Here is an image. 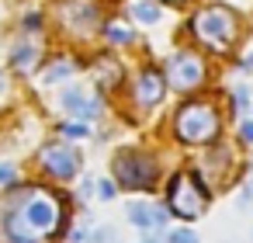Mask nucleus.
<instances>
[{"mask_svg": "<svg viewBox=\"0 0 253 243\" xmlns=\"http://www.w3.org/2000/svg\"><path fill=\"white\" fill-rule=\"evenodd\" d=\"M173 129L184 143H211L218 136V111L208 101H187L177 111Z\"/></svg>", "mask_w": 253, "mask_h": 243, "instance_id": "f03ea898", "label": "nucleus"}, {"mask_svg": "<svg viewBox=\"0 0 253 243\" xmlns=\"http://www.w3.org/2000/svg\"><path fill=\"white\" fill-rule=\"evenodd\" d=\"M239 136H243L246 143H253V122H243V125H239Z\"/></svg>", "mask_w": 253, "mask_h": 243, "instance_id": "5701e85b", "label": "nucleus"}, {"mask_svg": "<svg viewBox=\"0 0 253 243\" xmlns=\"http://www.w3.org/2000/svg\"><path fill=\"white\" fill-rule=\"evenodd\" d=\"M0 91H4V80H0Z\"/></svg>", "mask_w": 253, "mask_h": 243, "instance_id": "393cba45", "label": "nucleus"}, {"mask_svg": "<svg viewBox=\"0 0 253 243\" xmlns=\"http://www.w3.org/2000/svg\"><path fill=\"white\" fill-rule=\"evenodd\" d=\"M63 198L49 188L28 184L18 188L4 208V236L7 243H49V236L63 229Z\"/></svg>", "mask_w": 253, "mask_h": 243, "instance_id": "f257e3e1", "label": "nucleus"}, {"mask_svg": "<svg viewBox=\"0 0 253 243\" xmlns=\"http://www.w3.org/2000/svg\"><path fill=\"white\" fill-rule=\"evenodd\" d=\"M11 59H14V70H21V73H25V66L35 59V46H18Z\"/></svg>", "mask_w": 253, "mask_h": 243, "instance_id": "2eb2a0df", "label": "nucleus"}, {"mask_svg": "<svg viewBox=\"0 0 253 243\" xmlns=\"http://www.w3.org/2000/svg\"><path fill=\"white\" fill-rule=\"evenodd\" d=\"M97 191H101V198H115V191H118V188H115L111 181H101V184H97Z\"/></svg>", "mask_w": 253, "mask_h": 243, "instance_id": "412c9836", "label": "nucleus"}, {"mask_svg": "<svg viewBox=\"0 0 253 243\" xmlns=\"http://www.w3.org/2000/svg\"><path fill=\"white\" fill-rule=\"evenodd\" d=\"M59 101H63L66 111H73V115H80V118H94V115L101 111V101H97L87 87H66Z\"/></svg>", "mask_w": 253, "mask_h": 243, "instance_id": "6e6552de", "label": "nucleus"}, {"mask_svg": "<svg viewBox=\"0 0 253 243\" xmlns=\"http://www.w3.org/2000/svg\"><path fill=\"white\" fill-rule=\"evenodd\" d=\"M14 181V167L11 163H0V184H11Z\"/></svg>", "mask_w": 253, "mask_h": 243, "instance_id": "aec40b11", "label": "nucleus"}, {"mask_svg": "<svg viewBox=\"0 0 253 243\" xmlns=\"http://www.w3.org/2000/svg\"><path fill=\"white\" fill-rule=\"evenodd\" d=\"M163 84H167V77L160 73V70H142L139 73V80H135V97H139V104H156L160 97H163Z\"/></svg>", "mask_w": 253, "mask_h": 243, "instance_id": "1a4fd4ad", "label": "nucleus"}, {"mask_svg": "<svg viewBox=\"0 0 253 243\" xmlns=\"http://www.w3.org/2000/svg\"><path fill=\"white\" fill-rule=\"evenodd\" d=\"M90 243H115V229H97Z\"/></svg>", "mask_w": 253, "mask_h": 243, "instance_id": "6ab92c4d", "label": "nucleus"}, {"mask_svg": "<svg viewBox=\"0 0 253 243\" xmlns=\"http://www.w3.org/2000/svg\"><path fill=\"white\" fill-rule=\"evenodd\" d=\"M163 77H167L170 87L191 91V87H198V84L205 80V63H201V56H194V52H177V56L167 59Z\"/></svg>", "mask_w": 253, "mask_h": 243, "instance_id": "423d86ee", "label": "nucleus"}, {"mask_svg": "<svg viewBox=\"0 0 253 243\" xmlns=\"http://www.w3.org/2000/svg\"><path fill=\"white\" fill-rule=\"evenodd\" d=\"M70 73H73V63H70V59H59V63H52V66L42 73V80H45V84H59V80H66Z\"/></svg>", "mask_w": 253, "mask_h": 243, "instance_id": "4468645a", "label": "nucleus"}, {"mask_svg": "<svg viewBox=\"0 0 253 243\" xmlns=\"http://www.w3.org/2000/svg\"><path fill=\"white\" fill-rule=\"evenodd\" d=\"M246 63H250V66H253V52H250V59H246Z\"/></svg>", "mask_w": 253, "mask_h": 243, "instance_id": "b1692460", "label": "nucleus"}, {"mask_svg": "<svg viewBox=\"0 0 253 243\" xmlns=\"http://www.w3.org/2000/svg\"><path fill=\"white\" fill-rule=\"evenodd\" d=\"M167 208H173L184 219H198L208 208V188L194 174H177L167 191Z\"/></svg>", "mask_w": 253, "mask_h": 243, "instance_id": "7ed1b4c3", "label": "nucleus"}, {"mask_svg": "<svg viewBox=\"0 0 253 243\" xmlns=\"http://www.w3.org/2000/svg\"><path fill=\"white\" fill-rule=\"evenodd\" d=\"M236 28H239V25H236V14H232L229 7H208V11H201V14L194 18L198 39H201L205 46L218 49V52H225V49L232 46Z\"/></svg>", "mask_w": 253, "mask_h": 243, "instance_id": "20e7f679", "label": "nucleus"}, {"mask_svg": "<svg viewBox=\"0 0 253 243\" xmlns=\"http://www.w3.org/2000/svg\"><path fill=\"white\" fill-rule=\"evenodd\" d=\"M132 14H135V21H142V25H156V21H160V7L153 4V0H139V4H132Z\"/></svg>", "mask_w": 253, "mask_h": 243, "instance_id": "ddd939ff", "label": "nucleus"}, {"mask_svg": "<svg viewBox=\"0 0 253 243\" xmlns=\"http://www.w3.org/2000/svg\"><path fill=\"white\" fill-rule=\"evenodd\" d=\"M59 132L70 136V139H87V136H90V125H84V122H66V125H59Z\"/></svg>", "mask_w": 253, "mask_h": 243, "instance_id": "dca6fc26", "label": "nucleus"}, {"mask_svg": "<svg viewBox=\"0 0 253 243\" xmlns=\"http://www.w3.org/2000/svg\"><path fill=\"white\" fill-rule=\"evenodd\" d=\"M104 35H108L111 42H118V46H125V42H132V35H128L125 28H118V25H108V28H104Z\"/></svg>", "mask_w": 253, "mask_h": 243, "instance_id": "f3484780", "label": "nucleus"}, {"mask_svg": "<svg viewBox=\"0 0 253 243\" xmlns=\"http://www.w3.org/2000/svg\"><path fill=\"white\" fill-rule=\"evenodd\" d=\"M173 4H184V0H173Z\"/></svg>", "mask_w": 253, "mask_h": 243, "instance_id": "a878e982", "label": "nucleus"}, {"mask_svg": "<svg viewBox=\"0 0 253 243\" xmlns=\"http://www.w3.org/2000/svg\"><path fill=\"white\" fill-rule=\"evenodd\" d=\"M42 167H45L52 177L70 181V177L80 170V153H73V149H70V146H63V143L45 146V149H42Z\"/></svg>", "mask_w": 253, "mask_h": 243, "instance_id": "0eeeda50", "label": "nucleus"}, {"mask_svg": "<svg viewBox=\"0 0 253 243\" xmlns=\"http://www.w3.org/2000/svg\"><path fill=\"white\" fill-rule=\"evenodd\" d=\"M94 77H97V84H101V87H115V84L122 80V70H118V63H115V59L101 56V59L94 63Z\"/></svg>", "mask_w": 253, "mask_h": 243, "instance_id": "f8f14e48", "label": "nucleus"}, {"mask_svg": "<svg viewBox=\"0 0 253 243\" xmlns=\"http://www.w3.org/2000/svg\"><path fill=\"white\" fill-rule=\"evenodd\" d=\"M236 108H239V111L250 108V94H246V91H236Z\"/></svg>", "mask_w": 253, "mask_h": 243, "instance_id": "4be33fe9", "label": "nucleus"}, {"mask_svg": "<svg viewBox=\"0 0 253 243\" xmlns=\"http://www.w3.org/2000/svg\"><path fill=\"white\" fill-rule=\"evenodd\" d=\"M63 21H66L70 28L87 32V28L97 21V7L90 4V0H70V4L63 7Z\"/></svg>", "mask_w": 253, "mask_h": 243, "instance_id": "9d476101", "label": "nucleus"}, {"mask_svg": "<svg viewBox=\"0 0 253 243\" xmlns=\"http://www.w3.org/2000/svg\"><path fill=\"white\" fill-rule=\"evenodd\" d=\"M167 219H170L167 208H153V205H142V201L128 205V222L132 226H167Z\"/></svg>", "mask_w": 253, "mask_h": 243, "instance_id": "9b49d317", "label": "nucleus"}, {"mask_svg": "<svg viewBox=\"0 0 253 243\" xmlns=\"http://www.w3.org/2000/svg\"><path fill=\"white\" fill-rule=\"evenodd\" d=\"M111 170H115V181H122L125 188H153V181H156V163L135 149H122L115 156Z\"/></svg>", "mask_w": 253, "mask_h": 243, "instance_id": "39448f33", "label": "nucleus"}, {"mask_svg": "<svg viewBox=\"0 0 253 243\" xmlns=\"http://www.w3.org/2000/svg\"><path fill=\"white\" fill-rule=\"evenodd\" d=\"M167 243H198V236H194L191 229H173V233L167 236Z\"/></svg>", "mask_w": 253, "mask_h": 243, "instance_id": "a211bd4d", "label": "nucleus"}]
</instances>
